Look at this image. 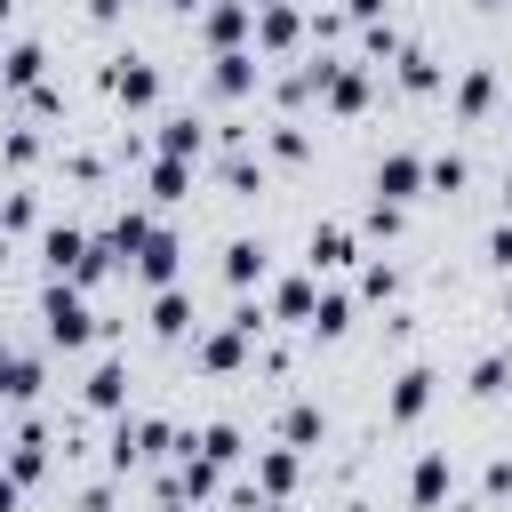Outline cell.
<instances>
[{
	"instance_id": "cell-1",
	"label": "cell",
	"mask_w": 512,
	"mask_h": 512,
	"mask_svg": "<svg viewBox=\"0 0 512 512\" xmlns=\"http://www.w3.org/2000/svg\"><path fill=\"white\" fill-rule=\"evenodd\" d=\"M40 336H48V344H64V352H80V344L96 336L88 288H72V280H48V288H40Z\"/></svg>"
},
{
	"instance_id": "cell-2",
	"label": "cell",
	"mask_w": 512,
	"mask_h": 512,
	"mask_svg": "<svg viewBox=\"0 0 512 512\" xmlns=\"http://www.w3.org/2000/svg\"><path fill=\"white\" fill-rule=\"evenodd\" d=\"M152 456H176V432H168L160 416H120L104 464H112V472H136V464H152Z\"/></svg>"
},
{
	"instance_id": "cell-3",
	"label": "cell",
	"mask_w": 512,
	"mask_h": 512,
	"mask_svg": "<svg viewBox=\"0 0 512 512\" xmlns=\"http://www.w3.org/2000/svg\"><path fill=\"white\" fill-rule=\"evenodd\" d=\"M200 40L208 48H248L256 40V0H208L200 8Z\"/></svg>"
},
{
	"instance_id": "cell-4",
	"label": "cell",
	"mask_w": 512,
	"mask_h": 512,
	"mask_svg": "<svg viewBox=\"0 0 512 512\" xmlns=\"http://www.w3.org/2000/svg\"><path fill=\"white\" fill-rule=\"evenodd\" d=\"M256 80H264L256 48H216V56H208V96L240 104V96H256Z\"/></svg>"
},
{
	"instance_id": "cell-5",
	"label": "cell",
	"mask_w": 512,
	"mask_h": 512,
	"mask_svg": "<svg viewBox=\"0 0 512 512\" xmlns=\"http://www.w3.org/2000/svg\"><path fill=\"white\" fill-rule=\"evenodd\" d=\"M312 24L296 16V0H256V56H288Z\"/></svg>"
},
{
	"instance_id": "cell-6",
	"label": "cell",
	"mask_w": 512,
	"mask_h": 512,
	"mask_svg": "<svg viewBox=\"0 0 512 512\" xmlns=\"http://www.w3.org/2000/svg\"><path fill=\"white\" fill-rule=\"evenodd\" d=\"M104 88H112L128 112H152V104H160V64H144V56H112Z\"/></svg>"
},
{
	"instance_id": "cell-7",
	"label": "cell",
	"mask_w": 512,
	"mask_h": 512,
	"mask_svg": "<svg viewBox=\"0 0 512 512\" xmlns=\"http://www.w3.org/2000/svg\"><path fill=\"white\" fill-rule=\"evenodd\" d=\"M368 184H376V200H400V208H408L416 192H432V184H424V152H384Z\"/></svg>"
},
{
	"instance_id": "cell-8",
	"label": "cell",
	"mask_w": 512,
	"mask_h": 512,
	"mask_svg": "<svg viewBox=\"0 0 512 512\" xmlns=\"http://www.w3.org/2000/svg\"><path fill=\"white\" fill-rule=\"evenodd\" d=\"M128 264H136V280H152V288H176V272H184V240H176L168 224H152V240H144Z\"/></svg>"
},
{
	"instance_id": "cell-9",
	"label": "cell",
	"mask_w": 512,
	"mask_h": 512,
	"mask_svg": "<svg viewBox=\"0 0 512 512\" xmlns=\"http://www.w3.org/2000/svg\"><path fill=\"white\" fill-rule=\"evenodd\" d=\"M448 488H456L448 448H424V456H416V472H408V504H416V512H440V504H448Z\"/></svg>"
},
{
	"instance_id": "cell-10",
	"label": "cell",
	"mask_w": 512,
	"mask_h": 512,
	"mask_svg": "<svg viewBox=\"0 0 512 512\" xmlns=\"http://www.w3.org/2000/svg\"><path fill=\"white\" fill-rule=\"evenodd\" d=\"M40 80H48V48H40V40H8V48H0V88H8V96H32Z\"/></svg>"
},
{
	"instance_id": "cell-11",
	"label": "cell",
	"mask_w": 512,
	"mask_h": 512,
	"mask_svg": "<svg viewBox=\"0 0 512 512\" xmlns=\"http://www.w3.org/2000/svg\"><path fill=\"white\" fill-rule=\"evenodd\" d=\"M248 344H256V336H248V328H232V320H224V328H208V336H200V344H192V360H200V368H208V376H232V368H248Z\"/></svg>"
},
{
	"instance_id": "cell-12",
	"label": "cell",
	"mask_w": 512,
	"mask_h": 512,
	"mask_svg": "<svg viewBox=\"0 0 512 512\" xmlns=\"http://www.w3.org/2000/svg\"><path fill=\"white\" fill-rule=\"evenodd\" d=\"M40 264H48V280H72V272L88 264V232H80V224H48V232H40Z\"/></svg>"
},
{
	"instance_id": "cell-13",
	"label": "cell",
	"mask_w": 512,
	"mask_h": 512,
	"mask_svg": "<svg viewBox=\"0 0 512 512\" xmlns=\"http://www.w3.org/2000/svg\"><path fill=\"white\" fill-rule=\"evenodd\" d=\"M432 384H440L432 368H400V376H392V392H384V416H392V424H416V416L432 408Z\"/></svg>"
},
{
	"instance_id": "cell-14",
	"label": "cell",
	"mask_w": 512,
	"mask_h": 512,
	"mask_svg": "<svg viewBox=\"0 0 512 512\" xmlns=\"http://www.w3.org/2000/svg\"><path fill=\"white\" fill-rule=\"evenodd\" d=\"M368 96H376L368 64H336V72H328V88H320V104H328V112H344V120H352V112H368Z\"/></svg>"
},
{
	"instance_id": "cell-15",
	"label": "cell",
	"mask_w": 512,
	"mask_h": 512,
	"mask_svg": "<svg viewBox=\"0 0 512 512\" xmlns=\"http://www.w3.org/2000/svg\"><path fill=\"white\" fill-rule=\"evenodd\" d=\"M496 112V72L488 64H464L456 72V120H488Z\"/></svg>"
},
{
	"instance_id": "cell-16",
	"label": "cell",
	"mask_w": 512,
	"mask_h": 512,
	"mask_svg": "<svg viewBox=\"0 0 512 512\" xmlns=\"http://www.w3.org/2000/svg\"><path fill=\"white\" fill-rule=\"evenodd\" d=\"M152 144H160L168 160H200V152H208V120H192V112H168Z\"/></svg>"
},
{
	"instance_id": "cell-17",
	"label": "cell",
	"mask_w": 512,
	"mask_h": 512,
	"mask_svg": "<svg viewBox=\"0 0 512 512\" xmlns=\"http://www.w3.org/2000/svg\"><path fill=\"white\" fill-rule=\"evenodd\" d=\"M192 320H200V312H192L184 280H176V288H152V336H168V344H176V336H192Z\"/></svg>"
},
{
	"instance_id": "cell-18",
	"label": "cell",
	"mask_w": 512,
	"mask_h": 512,
	"mask_svg": "<svg viewBox=\"0 0 512 512\" xmlns=\"http://www.w3.org/2000/svg\"><path fill=\"white\" fill-rule=\"evenodd\" d=\"M80 400H88V408H104V416H120V408H128V368H120V360H96V368H88V384H80Z\"/></svg>"
},
{
	"instance_id": "cell-19",
	"label": "cell",
	"mask_w": 512,
	"mask_h": 512,
	"mask_svg": "<svg viewBox=\"0 0 512 512\" xmlns=\"http://www.w3.org/2000/svg\"><path fill=\"white\" fill-rule=\"evenodd\" d=\"M0 464H8V472H16L24 488H32V480L48 472V424H24V432L8 440V456H0Z\"/></svg>"
},
{
	"instance_id": "cell-20",
	"label": "cell",
	"mask_w": 512,
	"mask_h": 512,
	"mask_svg": "<svg viewBox=\"0 0 512 512\" xmlns=\"http://www.w3.org/2000/svg\"><path fill=\"white\" fill-rule=\"evenodd\" d=\"M40 392V352H16V344H0V400H32Z\"/></svg>"
},
{
	"instance_id": "cell-21",
	"label": "cell",
	"mask_w": 512,
	"mask_h": 512,
	"mask_svg": "<svg viewBox=\"0 0 512 512\" xmlns=\"http://www.w3.org/2000/svg\"><path fill=\"white\" fill-rule=\"evenodd\" d=\"M304 264H312V272H336V264H352V232H344V224H312V240H304Z\"/></svg>"
},
{
	"instance_id": "cell-22",
	"label": "cell",
	"mask_w": 512,
	"mask_h": 512,
	"mask_svg": "<svg viewBox=\"0 0 512 512\" xmlns=\"http://www.w3.org/2000/svg\"><path fill=\"white\" fill-rule=\"evenodd\" d=\"M312 304H320V288H312V272H288V280L272 288V312H280V320H304V328H312Z\"/></svg>"
},
{
	"instance_id": "cell-23",
	"label": "cell",
	"mask_w": 512,
	"mask_h": 512,
	"mask_svg": "<svg viewBox=\"0 0 512 512\" xmlns=\"http://www.w3.org/2000/svg\"><path fill=\"white\" fill-rule=\"evenodd\" d=\"M280 440H288V448H312V440H328V416H320V400H288V416H280Z\"/></svg>"
},
{
	"instance_id": "cell-24",
	"label": "cell",
	"mask_w": 512,
	"mask_h": 512,
	"mask_svg": "<svg viewBox=\"0 0 512 512\" xmlns=\"http://www.w3.org/2000/svg\"><path fill=\"white\" fill-rule=\"evenodd\" d=\"M296 472H304V456H296V448H264V456H256V488H264V496H288V488H296Z\"/></svg>"
},
{
	"instance_id": "cell-25",
	"label": "cell",
	"mask_w": 512,
	"mask_h": 512,
	"mask_svg": "<svg viewBox=\"0 0 512 512\" xmlns=\"http://www.w3.org/2000/svg\"><path fill=\"white\" fill-rule=\"evenodd\" d=\"M392 80H400L408 96H432V88H440V64H432L424 48H400V56H392Z\"/></svg>"
},
{
	"instance_id": "cell-26",
	"label": "cell",
	"mask_w": 512,
	"mask_h": 512,
	"mask_svg": "<svg viewBox=\"0 0 512 512\" xmlns=\"http://www.w3.org/2000/svg\"><path fill=\"white\" fill-rule=\"evenodd\" d=\"M144 184H152V200H192V160H168V152H160Z\"/></svg>"
},
{
	"instance_id": "cell-27",
	"label": "cell",
	"mask_w": 512,
	"mask_h": 512,
	"mask_svg": "<svg viewBox=\"0 0 512 512\" xmlns=\"http://www.w3.org/2000/svg\"><path fill=\"white\" fill-rule=\"evenodd\" d=\"M224 280H232V288H256V280H264V240H232V248H224Z\"/></svg>"
},
{
	"instance_id": "cell-28",
	"label": "cell",
	"mask_w": 512,
	"mask_h": 512,
	"mask_svg": "<svg viewBox=\"0 0 512 512\" xmlns=\"http://www.w3.org/2000/svg\"><path fill=\"white\" fill-rule=\"evenodd\" d=\"M352 328V296L344 288H320V304H312V336H344Z\"/></svg>"
},
{
	"instance_id": "cell-29",
	"label": "cell",
	"mask_w": 512,
	"mask_h": 512,
	"mask_svg": "<svg viewBox=\"0 0 512 512\" xmlns=\"http://www.w3.org/2000/svg\"><path fill=\"white\" fill-rule=\"evenodd\" d=\"M464 176H472L464 152H432V160H424V184H432V192H464Z\"/></svg>"
},
{
	"instance_id": "cell-30",
	"label": "cell",
	"mask_w": 512,
	"mask_h": 512,
	"mask_svg": "<svg viewBox=\"0 0 512 512\" xmlns=\"http://www.w3.org/2000/svg\"><path fill=\"white\" fill-rule=\"evenodd\" d=\"M504 384H512V360H504V352H480V360H472V392H480V400H496Z\"/></svg>"
},
{
	"instance_id": "cell-31",
	"label": "cell",
	"mask_w": 512,
	"mask_h": 512,
	"mask_svg": "<svg viewBox=\"0 0 512 512\" xmlns=\"http://www.w3.org/2000/svg\"><path fill=\"white\" fill-rule=\"evenodd\" d=\"M360 48H368V64H392V56L408 48V40H400V32H392V24L376 16V24H360Z\"/></svg>"
},
{
	"instance_id": "cell-32",
	"label": "cell",
	"mask_w": 512,
	"mask_h": 512,
	"mask_svg": "<svg viewBox=\"0 0 512 512\" xmlns=\"http://www.w3.org/2000/svg\"><path fill=\"white\" fill-rule=\"evenodd\" d=\"M0 160L8 168H32L40 160V128H0Z\"/></svg>"
},
{
	"instance_id": "cell-33",
	"label": "cell",
	"mask_w": 512,
	"mask_h": 512,
	"mask_svg": "<svg viewBox=\"0 0 512 512\" xmlns=\"http://www.w3.org/2000/svg\"><path fill=\"white\" fill-rule=\"evenodd\" d=\"M112 240H120V256H136V248L152 240V216H144V208H120V216H112Z\"/></svg>"
},
{
	"instance_id": "cell-34",
	"label": "cell",
	"mask_w": 512,
	"mask_h": 512,
	"mask_svg": "<svg viewBox=\"0 0 512 512\" xmlns=\"http://www.w3.org/2000/svg\"><path fill=\"white\" fill-rule=\"evenodd\" d=\"M264 152H272V160H304V152H312V136H304L296 120H280V128L264 136Z\"/></svg>"
},
{
	"instance_id": "cell-35",
	"label": "cell",
	"mask_w": 512,
	"mask_h": 512,
	"mask_svg": "<svg viewBox=\"0 0 512 512\" xmlns=\"http://www.w3.org/2000/svg\"><path fill=\"white\" fill-rule=\"evenodd\" d=\"M224 184H232V192H264V160H256V152H232V160H224Z\"/></svg>"
},
{
	"instance_id": "cell-36",
	"label": "cell",
	"mask_w": 512,
	"mask_h": 512,
	"mask_svg": "<svg viewBox=\"0 0 512 512\" xmlns=\"http://www.w3.org/2000/svg\"><path fill=\"white\" fill-rule=\"evenodd\" d=\"M32 224H40V200L32 192H8L0 200V232H32Z\"/></svg>"
},
{
	"instance_id": "cell-37",
	"label": "cell",
	"mask_w": 512,
	"mask_h": 512,
	"mask_svg": "<svg viewBox=\"0 0 512 512\" xmlns=\"http://www.w3.org/2000/svg\"><path fill=\"white\" fill-rule=\"evenodd\" d=\"M392 288H400V272H392V264H384V256H376V264H368V272H360V296H376V304H384V296H392Z\"/></svg>"
},
{
	"instance_id": "cell-38",
	"label": "cell",
	"mask_w": 512,
	"mask_h": 512,
	"mask_svg": "<svg viewBox=\"0 0 512 512\" xmlns=\"http://www.w3.org/2000/svg\"><path fill=\"white\" fill-rule=\"evenodd\" d=\"M24 112H32V120H56V112H64V96H56V88H48V80H40V88H32V96H24Z\"/></svg>"
},
{
	"instance_id": "cell-39",
	"label": "cell",
	"mask_w": 512,
	"mask_h": 512,
	"mask_svg": "<svg viewBox=\"0 0 512 512\" xmlns=\"http://www.w3.org/2000/svg\"><path fill=\"white\" fill-rule=\"evenodd\" d=\"M368 232L392 240V232H400V200H368Z\"/></svg>"
},
{
	"instance_id": "cell-40",
	"label": "cell",
	"mask_w": 512,
	"mask_h": 512,
	"mask_svg": "<svg viewBox=\"0 0 512 512\" xmlns=\"http://www.w3.org/2000/svg\"><path fill=\"white\" fill-rule=\"evenodd\" d=\"M488 264H496V272H512V224H496V232H488Z\"/></svg>"
},
{
	"instance_id": "cell-41",
	"label": "cell",
	"mask_w": 512,
	"mask_h": 512,
	"mask_svg": "<svg viewBox=\"0 0 512 512\" xmlns=\"http://www.w3.org/2000/svg\"><path fill=\"white\" fill-rule=\"evenodd\" d=\"M16 504H24V480H16L8 464H0V512H16Z\"/></svg>"
},
{
	"instance_id": "cell-42",
	"label": "cell",
	"mask_w": 512,
	"mask_h": 512,
	"mask_svg": "<svg viewBox=\"0 0 512 512\" xmlns=\"http://www.w3.org/2000/svg\"><path fill=\"white\" fill-rule=\"evenodd\" d=\"M344 16H352V24H376V16H384V0H344Z\"/></svg>"
},
{
	"instance_id": "cell-43",
	"label": "cell",
	"mask_w": 512,
	"mask_h": 512,
	"mask_svg": "<svg viewBox=\"0 0 512 512\" xmlns=\"http://www.w3.org/2000/svg\"><path fill=\"white\" fill-rule=\"evenodd\" d=\"M120 8H128V0H88V16H96V24H120Z\"/></svg>"
},
{
	"instance_id": "cell-44",
	"label": "cell",
	"mask_w": 512,
	"mask_h": 512,
	"mask_svg": "<svg viewBox=\"0 0 512 512\" xmlns=\"http://www.w3.org/2000/svg\"><path fill=\"white\" fill-rule=\"evenodd\" d=\"M168 8H184V16H200V8H208V0H168Z\"/></svg>"
},
{
	"instance_id": "cell-45",
	"label": "cell",
	"mask_w": 512,
	"mask_h": 512,
	"mask_svg": "<svg viewBox=\"0 0 512 512\" xmlns=\"http://www.w3.org/2000/svg\"><path fill=\"white\" fill-rule=\"evenodd\" d=\"M160 512H184V496H160Z\"/></svg>"
},
{
	"instance_id": "cell-46",
	"label": "cell",
	"mask_w": 512,
	"mask_h": 512,
	"mask_svg": "<svg viewBox=\"0 0 512 512\" xmlns=\"http://www.w3.org/2000/svg\"><path fill=\"white\" fill-rule=\"evenodd\" d=\"M8 16H16V0H0V24H8Z\"/></svg>"
},
{
	"instance_id": "cell-47",
	"label": "cell",
	"mask_w": 512,
	"mask_h": 512,
	"mask_svg": "<svg viewBox=\"0 0 512 512\" xmlns=\"http://www.w3.org/2000/svg\"><path fill=\"white\" fill-rule=\"evenodd\" d=\"M504 208H512V168H504Z\"/></svg>"
},
{
	"instance_id": "cell-48",
	"label": "cell",
	"mask_w": 512,
	"mask_h": 512,
	"mask_svg": "<svg viewBox=\"0 0 512 512\" xmlns=\"http://www.w3.org/2000/svg\"><path fill=\"white\" fill-rule=\"evenodd\" d=\"M0 264H8V232H0Z\"/></svg>"
},
{
	"instance_id": "cell-49",
	"label": "cell",
	"mask_w": 512,
	"mask_h": 512,
	"mask_svg": "<svg viewBox=\"0 0 512 512\" xmlns=\"http://www.w3.org/2000/svg\"><path fill=\"white\" fill-rule=\"evenodd\" d=\"M480 8H496V0H480Z\"/></svg>"
}]
</instances>
